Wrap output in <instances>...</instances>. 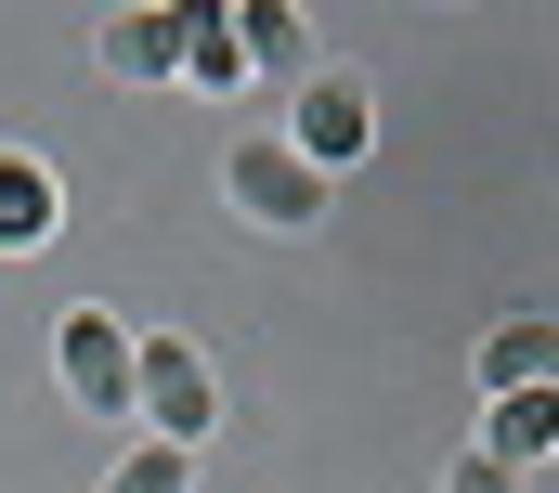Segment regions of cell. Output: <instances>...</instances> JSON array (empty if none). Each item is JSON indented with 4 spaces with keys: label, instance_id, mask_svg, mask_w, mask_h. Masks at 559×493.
I'll return each mask as SVG.
<instances>
[{
    "label": "cell",
    "instance_id": "12",
    "mask_svg": "<svg viewBox=\"0 0 559 493\" xmlns=\"http://www.w3.org/2000/svg\"><path fill=\"white\" fill-rule=\"evenodd\" d=\"M442 493H521V481H508V468H495V455H481V442H468V455H455V468H442Z\"/></svg>",
    "mask_w": 559,
    "mask_h": 493
},
{
    "label": "cell",
    "instance_id": "6",
    "mask_svg": "<svg viewBox=\"0 0 559 493\" xmlns=\"http://www.w3.org/2000/svg\"><path fill=\"white\" fill-rule=\"evenodd\" d=\"M481 455H495L508 481H521L534 455H559V389H508V402L481 416Z\"/></svg>",
    "mask_w": 559,
    "mask_h": 493
},
{
    "label": "cell",
    "instance_id": "10",
    "mask_svg": "<svg viewBox=\"0 0 559 493\" xmlns=\"http://www.w3.org/2000/svg\"><path fill=\"white\" fill-rule=\"evenodd\" d=\"M182 79H195V92H248V39H235V13H209V0H195V39H182Z\"/></svg>",
    "mask_w": 559,
    "mask_h": 493
},
{
    "label": "cell",
    "instance_id": "8",
    "mask_svg": "<svg viewBox=\"0 0 559 493\" xmlns=\"http://www.w3.org/2000/svg\"><path fill=\"white\" fill-rule=\"evenodd\" d=\"M235 39H248V65L286 79V92L312 79V39H299V13H286V0H248V13H235Z\"/></svg>",
    "mask_w": 559,
    "mask_h": 493
},
{
    "label": "cell",
    "instance_id": "11",
    "mask_svg": "<svg viewBox=\"0 0 559 493\" xmlns=\"http://www.w3.org/2000/svg\"><path fill=\"white\" fill-rule=\"evenodd\" d=\"M182 481H195V455H169V442H143V455H131V468H118L105 493H182Z\"/></svg>",
    "mask_w": 559,
    "mask_h": 493
},
{
    "label": "cell",
    "instance_id": "4",
    "mask_svg": "<svg viewBox=\"0 0 559 493\" xmlns=\"http://www.w3.org/2000/svg\"><path fill=\"white\" fill-rule=\"evenodd\" d=\"M131 325H118V312H66V325H52V376H66V402H79V416H131Z\"/></svg>",
    "mask_w": 559,
    "mask_h": 493
},
{
    "label": "cell",
    "instance_id": "7",
    "mask_svg": "<svg viewBox=\"0 0 559 493\" xmlns=\"http://www.w3.org/2000/svg\"><path fill=\"white\" fill-rule=\"evenodd\" d=\"M481 389L508 402V389H559V325H495L481 338Z\"/></svg>",
    "mask_w": 559,
    "mask_h": 493
},
{
    "label": "cell",
    "instance_id": "5",
    "mask_svg": "<svg viewBox=\"0 0 559 493\" xmlns=\"http://www.w3.org/2000/svg\"><path fill=\"white\" fill-rule=\"evenodd\" d=\"M182 39H195V0L182 13H105V79H182Z\"/></svg>",
    "mask_w": 559,
    "mask_h": 493
},
{
    "label": "cell",
    "instance_id": "9",
    "mask_svg": "<svg viewBox=\"0 0 559 493\" xmlns=\"http://www.w3.org/2000/svg\"><path fill=\"white\" fill-rule=\"evenodd\" d=\"M0 246H52V169L0 156Z\"/></svg>",
    "mask_w": 559,
    "mask_h": 493
},
{
    "label": "cell",
    "instance_id": "1",
    "mask_svg": "<svg viewBox=\"0 0 559 493\" xmlns=\"http://www.w3.org/2000/svg\"><path fill=\"white\" fill-rule=\"evenodd\" d=\"M131 416L143 442H169V455H195L209 429H222V389H209V364H195V338H131Z\"/></svg>",
    "mask_w": 559,
    "mask_h": 493
},
{
    "label": "cell",
    "instance_id": "2",
    "mask_svg": "<svg viewBox=\"0 0 559 493\" xmlns=\"http://www.w3.org/2000/svg\"><path fill=\"white\" fill-rule=\"evenodd\" d=\"M365 143H378V92H365L352 65H312V79H299V105H286V156L338 182V169H352Z\"/></svg>",
    "mask_w": 559,
    "mask_h": 493
},
{
    "label": "cell",
    "instance_id": "3",
    "mask_svg": "<svg viewBox=\"0 0 559 493\" xmlns=\"http://www.w3.org/2000/svg\"><path fill=\"white\" fill-rule=\"evenodd\" d=\"M222 182H235V208L274 221V235H312V221H325V169H299L286 130H248V143L222 156Z\"/></svg>",
    "mask_w": 559,
    "mask_h": 493
}]
</instances>
